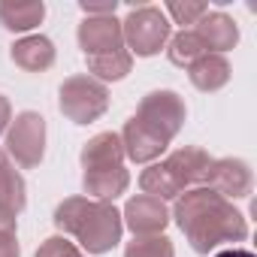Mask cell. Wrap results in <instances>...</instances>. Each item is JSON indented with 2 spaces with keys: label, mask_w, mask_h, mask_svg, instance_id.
<instances>
[{
  "label": "cell",
  "mask_w": 257,
  "mask_h": 257,
  "mask_svg": "<svg viewBox=\"0 0 257 257\" xmlns=\"http://www.w3.org/2000/svg\"><path fill=\"white\" fill-rule=\"evenodd\" d=\"M46 19L43 0H0V25L10 34H28Z\"/></svg>",
  "instance_id": "e0dca14e"
},
{
  "label": "cell",
  "mask_w": 257,
  "mask_h": 257,
  "mask_svg": "<svg viewBox=\"0 0 257 257\" xmlns=\"http://www.w3.org/2000/svg\"><path fill=\"white\" fill-rule=\"evenodd\" d=\"M203 55H206V46L200 43V37H197L194 31H182V34L170 37V49H167L170 64L188 70V67H191L197 58H203Z\"/></svg>",
  "instance_id": "44dd1931"
},
{
  "label": "cell",
  "mask_w": 257,
  "mask_h": 257,
  "mask_svg": "<svg viewBox=\"0 0 257 257\" xmlns=\"http://www.w3.org/2000/svg\"><path fill=\"white\" fill-rule=\"evenodd\" d=\"M140 188L143 194L149 197H158V200H176L179 194H185V188L179 185V179L170 173V167L161 161V164H149L143 173H140Z\"/></svg>",
  "instance_id": "ffe728a7"
},
{
  "label": "cell",
  "mask_w": 257,
  "mask_h": 257,
  "mask_svg": "<svg viewBox=\"0 0 257 257\" xmlns=\"http://www.w3.org/2000/svg\"><path fill=\"white\" fill-rule=\"evenodd\" d=\"M215 257H257L254 251H245V248H224V251H218Z\"/></svg>",
  "instance_id": "f1b7e54d"
},
{
  "label": "cell",
  "mask_w": 257,
  "mask_h": 257,
  "mask_svg": "<svg viewBox=\"0 0 257 257\" xmlns=\"http://www.w3.org/2000/svg\"><path fill=\"white\" fill-rule=\"evenodd\" d=\"M233 70H230V61L224 55H212L206 52L203 58H197L191 67H188V79L197 91L203 94H212V91H221L227 82H230Z\"/></svg>",
  "instance_id": "2e32d148"
},
{
  "label": "cell",
  "mask_w": 257,
  "mask_h": 257,
  "mask_svg": "<svg viewBox=\"0 0 257 257\" xmlns=\"http://www.w3.org/2000/svg\"><path fill=\"white\" fill-rule=\"evenodd\" d=\"M0 257H22V245L16 233H0Z\"/></svg>",
  "instance_id": "484cf974"
},
{
  "label": "cell",
  "mask_w": 257,
  "mask_h": 257,
  "mask_svg": "<svg viewBox=\"0 0 257 257\" xmlns=\"http://www.w3.org/2000/svg\"><path fill=\"white\" fill-rule=\"evenodd\" d=\"M82 188L88 194V200H100V203H112L115 197H121L131 188V173L124 167H109V170H88L82 173Z\"/></svg>",
  "instance_id": "9a60e30c"
},
{
  "label": "cell",
  "mask_w": 257,
  "mask_h": 257,
  "mask_svg": "<svg viewBox=\"0 0 257 257\" xmlns=\"http://www.w3.org/2000/svg\"><path fill=\"white\" fill-rule=\"evenodd\" d=\"M134 70V55L127 49L118 52H106V55H91L88 58V76L97 82H121L127 73Z\"/></svg>",
  "instance_id": "d6986e66"
},
{
  "label": "cell",
  "mask_w": 257,
  "mask_h": 257,
  "mask_svg": "<svg viewBox=\"0 0 257 257\" xmlns=\"http://www.w3.org/2000/svg\"><path fill=\"white\" fill-rule=\"evenodd\" d=\"M124 257H176V248L167 236H134L127 242Z\"/></svg>",
  "instance_id": "7402d4cb"
},
{
  "label": "cell",
  "mask_w": 257,
  "mask_h": 257,
  "mask_svg": "<svg viewBox=\"0 0 257 257\" xmlns=\"http://www.w3.org/2000/svg\"><path fill=\"white\" fill-rule=\"evenodd\" d=\"M79 164L82 170H109V167H124V146H121V137L106 131V134H97L91 137L85 146H82V155H79Z\"/></svg>",
  "instance_id": "5bb4252c"
},
{
  "label": "cell",
  "mask_w": 257,
  "mask_h": 257,
  "mask_svg": "<svg viewBox=\"0 0 257 257\" xmlns=\"http://www.w3.org/2000/svg\"><path fill=\"white\" fill-rule=\"evenodd\" d=\"M0 206L13 209L16 215L25 212L28 206V185L25 176L19 173V167L13 164V158L0 149Z\"/></svg>",
  "instance_id": "ac0fdd59"
},
{
  "label": "cell",
  "mask_w": 257,
  "mask_h": 257,
  "mask_svg": "<svg viewBox=\"0 0 257 257\" xmlns=\"http://www.w3.org/2000/svg\"><path fill=\"white\" fill-rule=\"evenodd\" d=\"M137 118H140L143 124H149L152 131H158L167 143H173V140L179 137V131L185 127L188 106H185V100H182L176 91L161 88V91H149V94L140 100Z\"/></svg>",
  "instance_id": "8992f818"
},
{
  "label": "cell",
  "mask_w": 257,
  "mask_h": 257,
  "mask_svg": "<svg viewBox=\"0 0 257 257\" xmlns=\"http://www.w3.org/2000/svg\"><path fill=\"white\" fill-rule=\"evenodd\" d=\"M206 13H209V7L203 0H170L164 7V16L173 19L176 25H197Z\"/></svg>",
  "instance_id": "603a6c76"
},
{
  "label": "cell",
  "mask_w": 257,
  "mask_h": 257,
  "mask_svg": "<svg viewBox=\"0 0 257 257\" xmlns=\"http://www.w3.org/2000/svg\"><path fill=\"white\" fill-rule=\"evenodd\" d=\"M76 40H79V49L85 52V58L124 49L121 22H118L115 16H85V19L79 22Z\"/></svg>",
  "instance_id": "9c48e42d"
},
{
  "label": "cell",
  "mask_w": 257,
  "mask_h": 257,
  "mask_svg": "<svg viewBox=\"0 0 257 257\" xmlns=\"http://www.w3.org/2000/svg\"><path fill=\"white\" fill-rule=\"evenodd\" d=\"M194 34L200 37V43L206 46V52H212V55H224V52H230V49H236V43H239V25L227 16V13H206L200 22H197V28H194Z\"/></svg>",
  "instance_id": "8fae6325"
},
{
  "label": "cell",
  "mask_w": 257,
  "mask_h": 257,
  "mask_svg": "<svg viewBox=\"0 0 257 257\" xmlns=\"http://www.w3.org/2000/svg\"><path fill=\"white\" fill-rule=\"evenodd\" d=\"M79 10L85 16H115L118 0H79Z\"/></svg>",
  "instance_id": "d4e9b609"
},
{
  "label": "cell",
  "mask_w": 257,
  "mask_h": 257,
  "mask_svg": "<svg viewBox=\"0 0 257 257\" xmlns=\"http://www.w3.org/2000/svg\"><path fill=\"white\" fill-rule=\"evenodd\" d=\"M55 227L64 236H73L82 251L88 254H106L121 242L124 221L115 203H100L88 197H67L58 203L52 215Z\"/></svg>",
  "instance_id": "7a4b0ae2"
},
{
  "label": "cell",
  "mask_w": 257,
  "mask_h": 257,
  "mask_svg": "<svg viewBox=\"0 0 257 257\" xmlns=\"http://www.w3.org/2000/svg\"><path fill=\"white\" fill-rule=\"evenodd\" d=\"M203 188L221 194L230 203L233 200H245L254 191V173H251L248 161H242V158H221V161H212Z\"/></svg>",
  "instance_id": "52a82bcc"
},
{
  "label": "cell",
  "mask_w": 257,
  "mask_h": 257,
  "mask_svg": "<svg viewBox=\"0 0 257 257\" xmlns=\"http://www.w3.org/2000/svg\"><path fill=\"white\" fill-rule=\"evenodd\" d=\"M19 227V215L7 206H0V233H16Z\"/></svg>",
  "instance_id": "4316f807"
},
{
  "label": "cell",
  "mask_w": 257,
  "mask_h": 257,
  "mask_svg": "<svg viewBox=\"0 0 257 257\" xmlns=\"http://www.w3.org/2000/svg\"><path fill=\"white\" fill-rule=\"evenodd\" d=\"M170 218H176L179 230L185 233V239L191 242V248L197 254H209L221 245L248 239L245 215L230 200H224L221 194H215L203 185L179 194Z\"/></svg>",
  "instance_id": "6da1fadb"
},
{
  "label": "cell",
  "mask_w": 257,
  "mask_h": 257,
  "mask_svg": "<svg viewBox=\"0 0 257 257\" xmlns=\"http://www.w3.org/2000/svg\"><path fill=\"white\" fill-rule=\"evenodd\" d=\"M212 161H215V158H209V152H203V149H197V146H185V149L170 152L164 164H167L170 173L179 179V185L188 191V188H200V185L206 182V173H209Z\"/></svg>",
  "instance_id": "7c38bea8"
},
{
  "label": "cell",
  "mask_w": 257,
  "mask_h": 257,
  "mask_svg": "<svg viewBox=\"0 0 257 257\" xmlns=\"http://www.w3.org/2000/svg\"><path fill=\"white\" fill-rule=\"evenodd\" d=\"M34 257H85V251H82L76 242H70L67 236H49V239L37 248Z\"/></svg>",
  "instance_id": "cb8c5ba5"
},
{
  "label": "cell",
  "mask_w": 257,
  "mask_h": 257,
  "mask_svg": "<svg viewBox=\"0 0 257 257\" xmlns=\"http://www.w3.org/2000/svg\"><path fill=\"white\" fill-rule=\"evenodd\" d=\"M121 221L134 236H164V230L170 224V209L158 197L137 194V197H131L124 203Z\"/></svg>",
  "instance_id": "ba28073f"
},
{
  "label": "cell",
  "mask_w": 257,
  "mask_h": 257,
  "mask_svg": "<svg viewBox=\"0 0 257 257\" xmlns=\"http://www.w3.org/2000/svg\"><path fill=\"white\" fill-rule=\"evenodd\" d=\"M16 167L34 170L43 164L46 155V118L40 112H19L7 131V149H4Z\"/></svg>",
  "instance_id": "5b68a950"
},
{
  "label": "cell",
  "mask_w": 257,
  "mask_h": 257,
  "mask_svg": "<svg viewBox=\"0 0 257 257\" xmlns=\"http://www.w3.org/2000/svg\"><path fill=\"white\" fill-rule=\"evenodd\" d=\"M121 34H124V46L131 55L152 58L170 43L173 25H170V19L164 16L161 7L143 4V7H134L127 13V19L121 22Z\"/></svg>",
  "instance_id": "3957f363"
},
{
  "label": "cell",
  "mask_w": 257,
  "mask_h": 257,
  "mask_svg": "<svg viewBox=\"0 0 257 257\" xmlns=\"http://www.w3.org/2000/svg\"><path fill=\"white\" fill-rule=\"evenodd\" d=\"M58 109L73 124H91V121L106 115V109H109V88L103 82L91 79L88 73L70 76L58 88Z\"/></svg>",
  "instance_id": "277c9868"
},
{
  "label": "cell",
  "mask_w": 257,
  "mask_h": 257,
  "mask_svg": "<svg viewBox=\"0 0 257 257\" xmlns=\"http://www.w3.org/2000/svg\"><path fill=\"white\" fill-rule=\"evenodd\" d=\"M118 137H121V146H124V158H131L134 164H155L170 146L158 131H152L149 124H143L137 115L127 118L124 131Z\"/></svg>",
  "instance_id": "30bf717a"
},
{
  "label": "cell",
  "mask_w": 257,
  "mask_h": 257,
  "mask_svg": "<svg viewBox=\"0 0 257 257\" xmlns=\"http://www.w3.org/2000/svg\"><path fill=\"white\" fill-rule=\"evenodd\" d=\"M55 43L43 34H28L22 40H16L10 46V58L16 67H22L25 73H43L55 64Z\"/></svg>",
  "instance_id": "4fadbf2b"
},
{
  "label": "cell",
  "mask_w": 257,
  "mask_h": 257,
  "mask_svg": "<svg viewBox=\"0 0 257 257\" xmlns=\"http://www.w3.org/2000/svg\"><path fill=\"white\" fill-rule=\"evenodd\" d=\"M10 124H13V106H10V100L4 94H0V134H7Z\"/></svg>",
  "instance_id": "83f0119b"
}]
</instances>
